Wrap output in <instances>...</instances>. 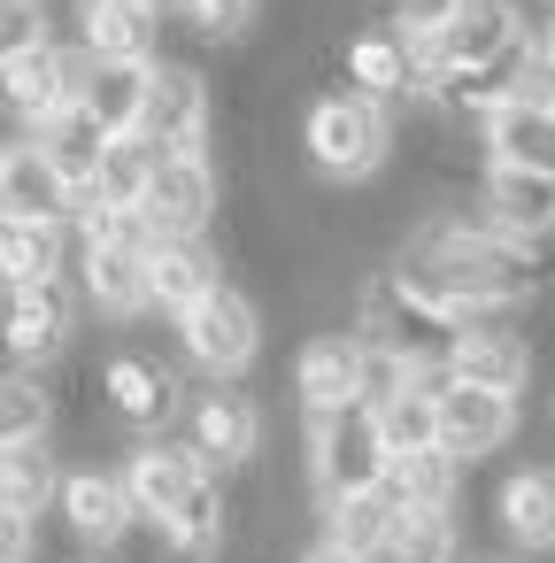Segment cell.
Returning <instances> with one entry per match:
<instances>
[{"instance_id":"1","label":"cell","mask_w":555,"mask_h":563,"mask_svg":"<svg viewBox=\"0 0 555 563\" xmlns=\"http://www.w3.org/2000/svg\"><path fill=\"white\" fill-rule=\"evenodd\" d=\"M355 332L370 340V347H393L409 371H417V386H447L455 378V347H463V317H447L440 301H424V294H409L393 271H370L363 286H355Z\"/></svg>"},{"instance_id":"2","label":"cell","mask_w":555,"mask_h":563,"mask_svg":"<svg viewBox=\"0 0 555 563\" xmlns=\"http://www.w3.org/2000/svg\"><path fill=\"white\" fill-rule=\"evenodd\" d=\"M393 471V448H386V424L378 409H340V417H317L309 424V486L324 501H355V494H378Z\"/></svg>"},{"instance_id":"3","label":"cell","mask_w":555,"mask_h":563,"mask_svg":"<svg viewBox=\"0 0 555 563\" xmlns=\"http://www.w3.org/2000/svg\"><path fill=\"white\" fill-rule=\"evenodd\" d=\"M393 147V117L370 93H324L309 109V163L324 178H370Z\"/></svg>"},{"instance_id":"4","label":"cell","mask_w":555,"mask_h":563,"mask_svg":"<svg viewBox=\"0 0 555 563\" xmlns=\"http://www.w3.org/2000/svg\"><path fill=\"white\" fill-rule=\"evenodd\" d=\"M178 340H186V355H193L209 378H240V371L255 363V347H263V317H255V301H247L240 286H217L201 309L178 317Z\"/></svg>"},{"instance_id":"5","label":"cell","mask_w":555,"mask_h":563,"mask_svg":"<svg viewBox=\"0 0 555 563\" xmlns=\"http://www.w3.org/2000/svg\"><path fill=\"white\" fill-rule=\"evenodd\" d=\"M86 78H93V55L86 47H40L16 70H0V101H9L32 132H47L55 117H70L86 101Z\"/></svg>"},{"instance_id":"6","label":"cell","mask_w":555,"mask_h":563,"mask_svg":"<svg viewBox=\"0 0 555 563\" xmlns=\"http://www.w3.org/2000/svg\"><path fill=\"white\" fill-rule=\"evenodd\" d=\"M78 332V301L70 286H32V294H0V355L16 371H40L70 347Z\"/></svg>"},{"instance_id":"7","label":"cell","mask_w":555,"mask_h":563,"mask_svg":"<svg viewBox=\"0 0 555 563\" xmlns=\"http://www.w3.org/2000/svg\"><path fill=\"white\" fill-rule=\"evenodd\" d=\"M140 217H147L155 240H201L217 224V170H209V155H163Z\"/></svg>"},{"instance_id":"8","label":"cell","mask_w":555,"mask_h":563,"mask_svg":"<svg viewBox=\"0 0 555 563\" xmlns=\"http://www.w3.org/2000/svg\"><path fill=\"white\" fill-rule=\"evenodd\" d=\"M186 448L217 471H240V463H255V448H263V409H255V394H232L224 378L209 386V394H193V409H186Z\"/></svg>"},{"instance_id":"9","label":"cell","mask_w":555,"mask_h":563,"mask_svg":"<svg viewBox=\"0 0 555 563\" xmlns=\"http://www.w3.org/2000/svg\"><path fill=\"white\" fill-rule=\"evenodd\" d=\"M509 440H517V394H486V386H463V378L440 386V448L455 463H486Z\"/></svg>"},{"instance_id":"10","label":"cell","mask_w":555,"mask_h":563,"mask_svg":"<svg viewBox=\"0 0 555 563\" xmlns=\"http://www.w3.org/2000/svg\"><path fill=\"white\" fill-rule=\"evenodd\" d=\"M0 217H9V224H70L78 217V194L40 155V140H9V147H0Z\"/></svg>"},{"instance_id":"11","label":"cell","mask_w":555,"mask_h":563,"mask_svg":"<svg viewBox=\"0 0 555 563\" xmlns=\"http://www.w3.org/2000/svg\"><path fill=\"white\" fill-rule=\"evenodd\" d=\"M140 140L163 147V155H209L201 147L209 140V78L193 63H163L155 70V101H147V132Z\"/></svg>"},{"instance_id":"12","label":"cell","mask_w":555,"mask_h":563,"mask_svg":"<svg viewBox=\"0 0 555 563\" xmlns=\"http://www.w3.org/2000/svg\"><path fill=\"white\" fill-rule=\"evenodd\" d=\"M355 386H363V332H317L293 363V401L309 409V424L355 409Z\"/></svg>"},{"instance_id":"13","label":"cell","mask_w":555,"mask_h":563,"mask_svg":"<svg viewBox=\"0 0 555 563\" xmlns=\"http://www.w3.org/2000/svg\"><path fill=\"white\" fill-rule=\"evenodd\" d=\"M147 255H155V240H101V247H78V286H86V301L109 309V317L155 309V294H147Z\"/></svg>"},{"instance_id":"14","label":"cell","mask_w":555,"mask_h":563,"mask_svg":"<svg viewBox=\"0 0 555 563\" xmlns=\"http://www.w3.org/2000/svg\"><path fill=\"white\" fill-rule=\"evenodd\" d=\"M63 517H70V532L86 540V548H124L132 540V525H140V501H132V486L124 478H109V471H70L63 478Z\"/></svg>"},{"instance_id":"15","label":"cell","mask_w":555,"mask_h":563,"mask_svg":"<svg viewBox=\"0 0 555 563\" xmlns=\"http://www.w3.org/2000/svg\"><path fill=\"white\" fill-rule=\"evenodd\" d=\"M509 47H524V24H517L509 0H463V16L432 40V55H440L447 78H455V70H486V63H501Z\"/></svg>"},{"instance_id":"16","label":"cell","mask_w":555,"mask_h":563,"mask_svg":"<svg viewBox=\"0 0 555 563\" xmlns=\"http://www.w3.org/2000/svg\"><path fill=\"white\" fill-rule=\"evenodd\" d=\"M101 394H109V409H116L124 424H140V432L178 417V371H170V363H155V355H140V347L109 355V371H101Z\"/></svg>"},{"instance_id":"17","label":"cell","mask_w":555,"mask_h":563,"mask_svg":"<svg viewBox=\"0 0 555 563\" xmlns=\"http://www.w3.org/2000/svg\"><path fill=\"white\" fill-rule=\"evenodd\" d=\"M155 70H163V63H93L78 109H86L109 140H140V132H147V101H155Z\"/></svg>"},{"instance_id":"18","label":"cell","mask_w":555,"mask_h":563,"mask_svg":"<svg viewBox=\"0 0 555 563\" xmlns=\"http://www.w3.org/2000/svg\"><path fill=\"white\" fill-rule=\"evenodd\" d=\"M478 209L501 224V232H517V240H555V178H532V170H493L486 163V178H478Z\"/></svg>"},{"instance_id":"19","label":"cell","mask_w":555,"mask_h":563,"mask_svg":"<svg viewBox=\"0 0 555 563\" xmlns=\"http://www.w3.org/2000/svg\"><path fill=\"white\" fill-rule=\"evenodd\" d=\"M70 271V224H9L0 217V294L63 286Z\"/></svg>"},{"instance_id":"20","label":"cell","mask_w":555,"mask_h":563,"mask_svg":"<svg viewBox=\"0 0 555 563\" xmlns=\"http://www.w3.org/2000/svg\"><path fill=\"white\" fill-rule=\"evenodd\" d=\"M486 163H493V170L555 178V109H532V101L493 109V117H486Z\"/></svg>"},{"instance_id":"21","label":"cell","mask_w":555,"mask_h":563,"mask_svg":"<svg viewBox=\"0 0 555 563\" xmlns=\"http://www.w3.org/2000/svg\"><path fill=\"white\" fill-rule=\"evenodd\" d=\"M217 286H224V278H217V255H209L201 240H155V255H147V294H155V309L186 317V309H201Z\"/></svg>"},{"instance_id":"22","label":"cell","mask_w":555,"mask_h":563,"mask_svg":"<svg viewBox=\"0 0 555 563\" xmlns=\"http://www.w3.org/2000/svg\"><path fill=\"white\" fill-rule=\"evenodd\" d=\"M455 378H463V386H486V394H524V378H532V340H524L517 324L463 332V347H455Z\"/></svg>"},{"instance_id":"23","label":"cell","mask_w":555,"mask_h":563,"mask_svg":"<svg viewBox=\"0 0 555 563\" xmlns=\"http://www.w3.org/2000/svg\"><path fill=\"white\" fill-rule=\"evenodd\" d=\"M501 532L524 555H555V463H532V471L501 478Z\"/></svg>"},{"instance_id":"24","label":"cell","mask_w":555,"mask_h":563,"mask_svg":"<svg viewBox=\"0 0 555 563\" xmlns=\"http://www.w3.org/2000/svg\"><path fill=\"white\" fill-rule=\"evenodd\" d=\"M40 155L63 170V186L86 201L93 194V178H101V163H109V132L86 117V109H70V117H55L47 132H40Z\"/></svg>"},{"instance_id":"25","label":"cell","mask_w":555,"mask_h":563,"mask_svg":"<svg viewBox=\"0 0 555 563\" xmlns=\"http://www.w3.org/2000/svg\"><path fill=\"white\" fill-rule=\"evenodd\" d=\"M393 517H401V501H393L386 486H378V494H355V501H324V540H340L347 555L378 563L386 540H393Z\"/></svg>"},{"instance_id":"26","label":"cell","mask_w":555,"mask_h":563,"mask_svg":"<svg viewBox=\"0 0 555 563\" xmlns=\"http://www.w3.org/2000/svg\"><path fill=\"white\" fill-rule=\"evenodd\" d=\"M455 486H463V463L447 448H417V455H393L386 471V494L401 509H455Z\"/></svg>"},{"instance_id":"27","label":"cell","mask_w":555,"mask_h":563,"mask_svg":"<svg viewBox=\"0 0 555 563\" xmlns=\"http://www.w3.org/2000/svg\"><path fill=\"white\" fill-rule=\"evenodd\" d=\"M0 501L24 509V517H40L47 501H63V471H55L47 440H32V448H0Z\"/></svg>"},{"instance_id":"28","label":"cell","mask_w":555,"mask_h":563,"mask_svg":"<svg viewBox=\"0 0 555 563\" xmlns=\"http://www.w3.org/2000/svg\"><path fill=\"white\" fill-rule=\"evenodd\" d=\"M55 424V394L32 371H0V448H32Z\"/></svg>"},{"instance_id":"29","label":"cell","mask_w":555,"mask_h":563,"mask_svg":"<svg viewBox=\"0 0 555 563\" xmlns=\"http://www.w3.org/2000/svg\"><path fill=\"white\" fill-rule=\"evenodd\" d=\"M155 163H163V147H147V140H109V163H101V178H93L86 201H101V209H140L147 186H155Z\"/></svg>"},{"instance_id":"30","label":"cell","mask_w":555,"mask_h":563,"mask_svg":"<svg viewBox=\"0 0 555 563\" xmlns=\"http://www.w3.org/2000/svg\"><path fill=\"white\" fill-rule=\"evenodd\" d=\"M378 563H455V509H401Z\"/></svg>"},{"instance_id":"31","label":"cell","mask_w":555,"mask_h":563,"mask_svg":"<svg viewBox=\"0 0 555 563\" xmlns=\"http://www.w3.org/2000/svg\"><path fill=\"white\" fill-rule=\"evenodd\" d=\"M86 55L93 63H155V16L86 9Z\"/></svg>"},{"instance_id":"32","label":"cell","mask_w":555,"mask_h":563,"mask_svg":"<svg viewBox=\"0 0 555 563\" xmlns=\"http://www.w3.org/2000/svg\"><path fill=\"white\" fill-rule=\"evenodd\" d=\"M378 424H386V448H393V455L440 448V394H432V386H409L401 401L378 409Z\"/></svg>"},{"instance_id":"33","label":"cell","mask_w":555,"mask_h":563,"mask_svg":"<svg viewBox=\"0 0 555 563\" xmlns=\"http://www.w3.org/2000/svg\"><path fill=\"white\" fill-rule=\"evenodd\" d=\"M463 16V0H370V24L401 32V40H440Z\"/></svg>"},{"instance_id":"34","label":"cell","mask_w":555,"mask_h":563,"mask_svg":"<svg viewBox=\"0 0 555 563\" xmlns=\"http://www.w3.org/2000/svg\"><path fill=\"white\" fill-rule=\"evenodd\" d=\"M40 47H55L47 40V0H0V70H16Z\"/></svg>"},{"instance_id":"35","label":"cell","mask_w":555,"mask_h":563,"mask_svg":"<svg viewBox=\"0 0 555 563\" xmlns=\"http://www.w3.org/2000/svg\"><path fill=\"white\" fill-rule=\"evenodd\" d=\"M409 386H417V371H409L393 347H370V340H363V386H355V401H363V409H386V401H401Z\"/></svg>"},{"instance_id":"36","label":"cell","mask_w":555,"mask_h":563,"mask_svg":"<svg viewBox=\"0 0 555 563\" xmlns=\"http://www.w3.org/2000/svg\"><path fill=\"white\" fill-rule=\"evenodd\" d=\"M186 9V24H201L209 40H240L247 24H255V0H178Z\"/></svg>"},{"instance_id":"37","label":"cell","mask_w":555,"mask_h":563,"mask_svg":"<svg viewBox=\"0 0 555 563\" xmlns=\"http://www.w3.org/2000/svg\"><path fill=\"white\" fill-rule=\"evenodd\" d=\"M32 555H40V517L0 501V563H32Z\"/></svg>"},{"instance_id":"38","label":"cell","mask_w":555,"mask_h":563,"mask_svg":"<svg viewBox=\"0 0 555 563\" xmlns=\"http://www.w3.org/2000/svg\"><path fill=\"white\" fill-rule=\"evenodd\" d=\"M517 101H532V109H555V78L532 63V70H524V86H517Z\"/></svg>"},{"instance_id":"39","label":"cell","mask_w":555,"mask_h":563,"mask_svg":"<svg viewBox=\"0 0 555 563\" xmlns=\"http://www.w3.org/2000/svg\"><path fill=\"white\" fill-rule=\"evenodd\" d=\"M301 563H363V555H347L340 540H309V548H301Z\"/></svg>"},{"instance_id":"40","label":"cell","mask_w":555,"mask_h":563,"mask_svg":"<svg viewBox=\"0 0 555 563\" xmlns=\"http://www.w3.org/2000/svg\"><path fill=\"white\" fill-rule=\"evenodd\" d=\"M86 9H124V16H163L170 0H86Z\"/></svg>"},{"instance_id":"41","label":"cell","mask_w":555,"mask_h":563,"mask_svg":"<svg viewBox=\"0 0 555 563\" xmlns=\"http://www.w3.org/2000/svg\"><path fill=\"white\" fill-rule=\"evenodd\" d=\"M540 70H547V78H555V32H547V40H540Z\"/></svg>"},{"instance_id":"42","label":"cell","mask_w":555,"mask_h":563,"mask_svg":"<svg viewBox=\"0 0 555 563\" xmlns=\"http://www.w3.org/2000/svg\"><path fill=\"white\" fill-rule=\"evenodd\" d=\"M78 563H109V555H78Z\"/></svg>"}]
</instances>
